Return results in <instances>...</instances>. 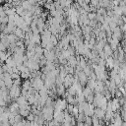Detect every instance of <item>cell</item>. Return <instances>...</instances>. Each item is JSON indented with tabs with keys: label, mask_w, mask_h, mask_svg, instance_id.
Masks as SVG:
<instances>
[{
	"label": "cell",
	"mask_w": 126,
	"mask_h": 126,
	"mask_svg": "<svg viewBox=\"0 0 126 126\" xmlns=\"http://www.w3.org/2000/svg\"><path fill=\"white\" fill-rule=\"evenodd\" d=\"M53 114H54V108L52 106H44L41 110V116L44 120H47V122L53 120Z\"/></svg>",
	"instance_id": "6da1fadb"
},
{
	"label": "cell",
	"mask_w": 126,
	"mask_h": 126,
	"mask_svg": "<svg viewBox=\"0 0 126 126\" xmlns=\"http://www.w3.org/2000/svg\"><path fill=\"white\" fill-rule=\"evenodd\" d=\"M20 94H21V90H20V87L19 86H16L13 84V86L10 88V91H9V94L11 97L13 98H18L20 96Z\"/></svg>",
	"instance_id": "7a4b0ae2"
},
{
	"label": "cell",
	"mask_w": 126,
	"mask_h": 126,
	"mask_svg": "<svg viewBox=\"0 0 126 126\" xmlns=\"http://www.w3.org/2000/svg\"><path fill=\"white\" fill-rule=\"evenodd\" d=\"M53 120L57 122L58 124H61L64 122V111H54L53 114Z\"/></svg>",
	"instance_id": "3957f363"
},
{
	"label": "cell",
	"mask_w": 126,
	"mask_h": 126,
	"mask_svg": "<svg viewBox=\"0 0 126 126\" xmlns=\"http://www.w3.org/2000/svg\"><path fill=\"white\" fill-rule=\"evenodd\" d=\"M123 37V34H122V31L120 30L119 27H116L114 30H113V32H112V38H115L117 40H120L122 39Z\"/></svg>",
	"instance_id": "277c9868"
},
{
	"label": "cell",
	"mask_w": 126,
	"mask_h": 126,
	"mask_svg": "<svg viewBox=\"0 0 126 126\" xmlns=\"http://www.w3.org/2000/svg\"><path fill=\"white\" fill-rule=\"evenodd\" d=\"M73 82H74V77L70 74H68L65 78H64V82H63V85L64 87H71L73 85Z\"/></svg>",
	"instance_id": "5b68a950"
},
{
	"label": "cell",
	"mask_w": 126,
	"mask_h": 126,
	"mask_svg": "<svg viewBox=\"0 0 126 126\" xmlns=\"http://www.w3.org/2000/svg\"><path fill=\"white\" fill-rule=\"evenodd\" d=\"M111 121H112V123L115 124L116 126H121L122 123H123V120H122L121 116H120L118 113H114V116H113V118L111 119Z\"/></svg>",
	"instance_id": "8992f818"
},
{
	"label": "cell",
	"mask_w": 126,
	"mask_h": 126,
	"mask_svg": "<svg viewBox=\"0 0 126 126\" xmlns=\"http://www.w3.org/2000/svg\"><path fill=\"white\" fill-rule=\"evenodd\" d=\"M102 51L104 52V54L106 55V57H112V54H113V50L112 48L110 47V45L108 43H105V45L103 46V49Z\"/></svg>",
	"instance_id": "52a82bcc"
},
{
	"label": "cell",
	"mask_w": 126,
	"mask_h": 126,
	"mask_svg": "<svg viewBox=\"0 0 126 126\" xmlns=\"http://www.w3.org/2000/svg\"><path fill=\"white\" fill-rule=\"evenodd\" d=\"M94 115L96 118H98V119H101V118H104V115H105V111H104V110H102L101 108H98V107H96V108L94 109Z\"/></svg>",
	"instance_id": "ba28073f"
},
{
	"label": "cell",
	"mask_w": 126,
	"mask_h": 126,
	"mask_svg": "<svg viewBox=\"0 0 126 126\" xmlns=\"http://www.w3.org/2000/svg\"><path fill=\"white\" fill-rule=\"evenodd\" d=\"M14 32V34L16 35V37L17 38H22V37H24L25 36V32L24 31H22L21 29H15V31L13 32Z\"/></svg>",
	"instance_id": "9c48e42d"
},
{
	"label": "cell",
	"mask_w": 126,
	"mask_h": 126,
	"mask_svg": "<svg viewBox=\"0 0 126 126\" xmlns=\"http://www.w3.org/2000/svg\"><path fill=\"white\" fill-rule=\"evenodd\" d=\"M56 93H57L59 95L65 94V87H64V85H59V86H57V88H56Z\"/></svg>",
	"instance_id": "30bf717a"
},
{
	"label": "cell",
	"mask_w": 126,
	"mask_h": 126,
	"mask_svg": "<svg viewBox=\"0 0 126 126\" xmlns=\"http://www.w3.org/2000/svg\"><path fill=\"white\" fill-rule=\"evenodd\" d=\"M95 83H96V81L92 80V79H89V80H88V82H87L88 88H90L92 91H94V88H95Z\"/></svg>",
	"instance_id": "8fae6325"
},
{
	"label": "cell",
	"mask_w": 126,
	"mask_h": 126,
	"mask_svg": "<svg viewBox=\"0 0 126 126\" xmlns=\"http://www.w3.org/2000/svg\"><path fill=\"white\" fill-rule=\"evenodd\" d=\"M113 58L112 57H106V59H105V63H106V66L108 67V68H111V69H113Z\"/></svg>",
	"instance_id": "7c38bea8"
},
{
	"label": "cell",
	"mask_w": 126,
	"mask_h": 126,
	"mask_svg": "<svg viewBox=\"0 0 126 126\" xmlns=\"http://www.w3.org/2000/svg\"><path fill=\"white\" fill-rule=\"evenodd\" d=\"M83 94H84V96H85V98L87 97V96H89L90 94H93V91L90 89V88H88V87H86V88H84L83 89Z\"/></svg>",
	"instance_id": "4fadbf2b"
},
{
	"label": "cell",
	"mask_w": 126,
	"mask_h": 126,
	"mask_svg": "<svg viewBox=\"0 0 126 126\" xmlns=\"http://www.w3.org/2000/svg\"><path fill=\"white\" fill-rule=\"evenodd\" d=\"M83 72H84V73H85L87 76H90V75L92 74V72H93V71H92V68H91V67H90V66L87 64V66H86V67L83 69Z\"/></svg>",
	"instance_id": "5bb4252c"
},
{
	"label": "cell",
	"mask_w": 126,
	"mask_h": 126,
	"mask_svg": "<svg viewBox=\"0 0 126 126\" xmlns=\"http://www.w3.org/2000/svg\"><path fill=\"white\" fill-rule=\"evenodd\" d=\"M87 16H88L89 21L91 22V21H93L94 19H95V17H96V13H94V12H89V13L87 14Z\"/></svg>",
	"instance_id": "9a60e30c"
},
{
	"label": "cell",
	"mask_w": 126,
	"mask_h": 126,
	"mask_svg": "<svg viewBox=\"0 0 126 126\" xmlns=\"http://www.w3.org/2000/svg\"><path fill=\"white\" fill-rule=\"evenodd\" d=\"M67 93H68L69 94H71V95H73V96H74V95L76 94V90L74 89V87H73V86H71V87H69V88H68V92H67Z\"/></svg>",
	"instance_id": "2e32d148"
},
{
	"label": "cell",
	"mask_w": 126,
	"mask_h": 126,
	"mask_svg": "<svg viewBox=\"0 0 126 126\" xmlns=\"http://www.w3.org/2000/svg\"><path fill=\"white\" fill-rule=\"evenodd\" d=\"M120 116H121L123 122H126V108H123L122 107V109H121V115Z\"/></svg>",
	"instance_id": "e0dca14e"
},
{
	"label": "cell",
	"mask_w": 126,
	"mask_h": 126,
	"mask_svg": "<svg viewBox=\"0 0 126 126\" xmlns=\"http://www.w3.org/2000/svg\"><path fill=\"white\" fill-rule=\"evenodd\" d=\"M34 118H35V116H34L32 113H30V114L27 116V121H28V122H32V121H34Z\"/></svg>",
	"instance_id": "ac0fdd59"
},
{
	"label": "cell",
	"mask_w": 126,
	"mask_h": 126,
	"mask_svg": "<svg viewBox=\"0 0 126 126\" xmlns=\"http://www.w3.org/2000/svg\"><path fill=\"white\" fill-rule=\"evenodd\" d=\"M119 7H120V6H119ZM120 9H121V13H122V15H126V5L121 6Z\"/></svg>",
	"instance_id": "d6986e66"
},
{
	"label": "cell",
	"mask_w": 126,
	"mask_h": 126,
	"mask_svg": "<svg viewBox=\"0 0 126 126\" xmlns=\"http://www.w3.org/2000/svg\"><path fill=\"white\" fill-rule=\"evenodd\" d=\"M0 124H1V126H10V122L9 121H5V122H2Z\"/></svg>",
	"instance_id": "ffe728a7"
},
{
	"label": "cell",
	"mask_w": 126,
	"mask_h": 126,
	"mask_svg": "<svg viewBox=\"0 0 126 126\" xmlns=\"http://www.w3.org/2000/svg\"><path fill=\"white\" fill-rule=\"evenodd\" d=\"M123 88H124V90L126 91V81L124 82V84H123Z\"/></svg>",
	"instance_id": "44dd1931"
},
{
	"label": "cell",
	"mask_w": 126,
	"mask_h": 126,
	"mask_svg": "<svg viewBox=\"0 0 126 126\" xmlns=\"http://www.w3.org/2000/svg\"><path fill=\"white\" fill-rule=\"evenodd\" d=\"M108 126H116V125H115V124H113V123H111V124H109Z\"/></svg>",
	"instance_id": "7402d4cb"
},
{
	"label": "cell",
	"mask_w": 126,
	"mask_h": 126,
	"mask_svg": "<svg viewBox=\"0 0 126 126\" xmlns=\"http://www.w3.org/2000/svg\"><path fill=\"white\" fill-rule=\"evenodd\" d=\"M124 98H125V101H126V94H124Z\"/></svg>",
	"instance_id": "603a6c76"
}]
</instances>
